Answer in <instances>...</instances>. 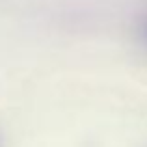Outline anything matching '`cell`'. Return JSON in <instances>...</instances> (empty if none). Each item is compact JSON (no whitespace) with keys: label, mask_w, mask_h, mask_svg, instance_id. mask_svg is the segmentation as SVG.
<instances>
[{"label":"cell","mask_w":147,"mask_h":147,"mask_svg":"<svg viewBox=\"0 0 147 147\" xmlns=\"http://www.w3.org/2000/svg\"><path fill=\"white\" fill-rule=\"evenodd\" d=\"M136 37H138V43L142 47L147 49V9L140 15L138 19V24H136Z\"/></svg>","instance_id":"obj_1"}]
</instances>
